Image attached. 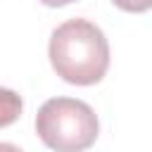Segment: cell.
<instances>
[{"label": "cell", "instance_id": "1", "mask_svg": "<svg viewBox=\"0 0 152 152\" xmlns=\"http://www.w3.org/2000/svg\"><path fill=\"white\" fill-rule=\"evenodd\" d=\"M50 64L59 78L74 86H93L109 69V43L88 19H69L50 36Z\"/></svg>", "mask_w": 152, "mask_h": 152}, {"label": "cell", "instance_id": "2", "mask_svg": "<svg viewBox=\"0 0 152 152\" xmlns=\"http://www.w3.org/2000/svg\"><path fill=\"white\" fill-rule=\"evenodd\" d=\"M97 114L76 97H50L36 114V133L55 152H83L97 140Z\"/></svg>", "mask_w": 152, "mask_h": 152}, {"label": "cell", "instance_id": "3", "mask_svg": "<svg viewBox=\"0 0 152 152\" xmlns=\"http://www.w3.org/2000/svg\"><path fill=\"white\" fill-rule=\"evenodd\" d=\"M21 109H24L21 97L10 88H0V128L14 124L21 114Z\"/></svg>", "mask_w": 152, "mask_h": 152}, {"label": "cell", "instance_id": "4", "mask_svg": "<svg viewBox=\"0 0 152 152\" xmlns=\"http://www.w3.org/2000/svg\"><path fill=\"white\" fill-rule=\"evenodd\" d=\"M124 12H147L152 10V0H112Z\"/></svg>", "mask_w": 152, "mask_h": 152}, {"label": "cell", "instance_id": "5", "mask_svg": "<svg viewBox=\"0 0 152 152\" xmlns=\"http://www.w3.org/2000/svg\"><path fill=\"white\" fill-rule=\"evenodd\" d=\"M43 5H48V7H62V5H69V2H74V0H40Z\"/></svg>", "mask_w": 152, "mask_h": 152}, {"label": "cell", "instance_id": "6", "mask_svg": "<svg viewBox=\"0 0 152 152\" xmlns=\"http://www.w3.org/2000/svg\"><path fill=\"white\" fill-rule=\"evenodd\" d=\"M0 152H21V150L12 142H0Z\"/></svg>", "mask_w": 152, "mask_h": 152}]
</instances>
